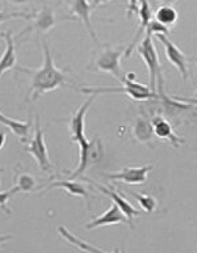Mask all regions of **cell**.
<instances>
[{"label":"cell","mask_w":197,"mask_h":253,"mask_svg":"<svg viewBox=\"0 0 197 253\" xmlns=\"http://www.w3.org/2000/svg\"><path fill=\"white\" fill-rule=\"evenodd\" d=\"M155 38L163 45L164 53H166L167 61L170 62L174 67L178 68L180 75L184 80L188 79V57L171 41L167 34H155Z\"/></svg>","instance_id":"obj_7"},{"label":"cell","mask_w":197,"mask_h":253,"mask_svg":"<svg viewBox=\"0 0 197 253\" xmlns=\"http://www.w3.org/2000/svg\"><path fill=\"white\" fill-rule=\"evenodd\" d=\"M122 87L113 88H80V92L84 95H108V93H122V95L129 96L130 98L136 101H148V100H159L160 96L156 92H152L148 85L138 83L136 80V74L134 72H128L125 74V79L122 80Z\"/></svg>","instance_id":"obj_3"},{"label":"cell","mask_w":197,"mask_h":253,"mask_svg":"<svg viewBox=\"0 0 197 253\" xmlns=\"http://www.w3.org/2000/svg\"><path fill=\"white\" fill-rule=\"evenodd\" d=\"M82 178H83V181L90 182L92 186H95L98 192H101L102 194H105L106 197H109L110 200L113 201L114 204L117 205L118 208L121 209V211L124 212L126 218H128V223H129V226L133 227V219H134L136 216H140V212L137 211V209L134 208L132 204H130L129 201L126 200L125 197H122L121 194L117 192V189H116L113 185H110V186L101 185V184H98V182L91 181L90 178L84 177V176Z\"/></svg>","instance_id":"obj_9"},{"label":"cell","mask_w":197,"mask_h":253,"mask_svg":"<svg viewBox=\"0 0 197 253\" xmlns=\"http://www.w3.org/2000/svg\"><path fill=\"white\" fill-rule=\"evenodd\" d=\"M110 0H92L91 3V8H92V11L94 9H96L98 7H100V5H104V4H108L109 3Z\"/></svg>","instance_id":"obj_27"},{"label":"cell","mask_w":197,"mask_h":253,"mask_svg":"<svg viewBox=\"0 0 197 253\" xmlns=\"http://www.w3.org/2000/svg\"><path fill=\"white\" fill-rule=\"evenodd\" d=\"M33 17V13H28V12H21V11H0V25L7 21H11V20H32Z\"/></svg>","instance_id":"obj_24"},{"label":"cell","mask_w":197,"mask_h":253,"mask_svg":"<svg viewBox=\"0 0 197 253\" xmlns=\"http://www.w3.org/2000/svg\"><path fill=\"white\" fill-rule=\"evenodd\" d=\"M58 234L61 235L62 238L65 239L66 242L70 243L71 246L76 247L79 251H83V252H106L104 248H100V247L92 246L91 243L86 242L83 239H80L79 236H76L71 232V231H68L65 226H59L58 227Z\"/></svg>","instance_id":"obj_20"},{"label":"cell","mask_w":197,"mask_h":253,"mask_svg":"<svg viewBox=\"0 0 197 253\" xmlns=\"http://www.w3.org/2000/svg\"><path fill=\"white\" fill-rule=\"evenodd\" d=\"M154 166L148 164V166H141V167H124L121 168L120 172L117 173H106L104 177L110 181H120L129 184V185H141L146 182V177L150 170H152Z\"/></svg>","instance_id":"obj_8"},{"label":"cell","mask_w":197,"mask_h":253,"mask_svg":"<svg viewBox=\"0 0 197 253\" xmlns=\"http://www.w3.org/2000/svg\"><path fill=\"white\" fill-rule=\"evenodd\" d=\"M53 189H62L63 192H66L70 196L75 197H82L87 202V209L90 210V200H91V194H90V189L87 186L84 185L83 182L78 181V180H57V181H51L49 185L46 186L45 192H49V190Z\"/></svg>","instance_id":"obj_15"},{"label":"cell","mask_w":197,"mask_h":253,"mask_svg":"<svg viewBox=\"0 0 197 253\" xmlns=\"http://www.w3.org/2000/svg\"><path fill=\"white\" fill-rule=\"evenodd\" d=\"M33 127V136L29 140V143L24 146V150L36 160L41 172L51 173L53 164L50 162L49 152H48V147H46L45 143V135H44V131H42L41 125H40V118L38 117H36V120H34Z\"/></svg>","instance_id":"obj_6"},{"label":"cell","mask_w":197,"mask_h":253,"mask_svg":"<svg viewBox=\"0 0 197 253\" xmlns=\"http://www.w3.org/2000/svg\"><path fill=\"white\" fill-rule=\"evenodd\" d=\"M125 45H98V49L94 53L91 62L88 63L87 68L90 71L108 72L113 75L120 82L125 79V72L121 67V58L125 54Z\"/></svg>","instance_id":"obj_2"},{"label":"cell","mask_w":197,"mask_h":253,"mask_svg":"<svg viewBox=\"0 0 197 253\" xmlns=\"http://www.w3.org/2000/svg\"><path fill=\"white\" fill-rule=\"evenodd\" d=\"M15 180L16 184L13 188H15L16 193H31L40 189L38 180L29 173H19L15 177Z\"/></svg>","instance_id":"obj_22"},{"label":"cell","mask_w":197,"mask_h":253,"mask_svg":"<svg viewBox=\"0 0 197 253\" xmlns=\"http://www.w3.org/2000/svg\"><path fill=\"white\" fill-rule=\"evenodd\" d=\"M0 124L3 126L11 130V132L13 135H16L19 138L23 143H25L29 136V132H31L32 127H33V120H32V116L28 118L27 121H17V120H13L11 117H7L5 114H3L0 112Z\"/></svg>","instance_id":"obj_18"},{"label":"cell","mask_w":197,"mask_h":253,"mask_svg":"<svg viewBox=\"0 0 197 253\" xmlns=\"http://www.w3.org/2000/svg\"><path fill=\"white\" fill-rule=\"evenodd\" d=\"M133 136L141 143L148 144L150 147H154L152 139H154V130L150 120H146L144 117H140L133 126Z\"/></svg>","instance_id":"obj_19"},{"label":"cell","mask_w":197,"mask_h":253,"mask_svg":"<svg viewBox=\"0 0 197 253\" xmlns=\"http://www.w3.org/2000/svg\"><path fill=\"white\" fill-rule=\"evenodd\" d=\"M178 11L172 5H168V4L160 5L155 12V21H158V23L162 24V25H164L167 28L174 27L176 21H178Z\"/></svg>","instance_id":"obj_21"},{"label":"cell","mask_w":197,"mask_h":253,"mask_svg":"<svg viewBox=\"0 0 197 253\" xmlns=\"http://www.w3.org/2000/svg\"><path fill=\"white\" fill-rule=\"evenodd\" d=\"M194 98H197V91L195 92V95H194Z\"/></svg>","instance_id":"obj_32"},{"label":"cell","mask_w":197,"mask_h":253,"mask_svg":"<svg viewBox=\"0 0 197 253\" xmlns=\"http://www.w3.org/2000/svg\"><path fill=\"white\" fill-rule=\"evenodd\" d=\"M138 17H140V27L137 28L136 34L133 37L132 42H130L129 46H126L125 50V58H129L132 55V53L136 50L137 45L140 43V41L144 38L145 33L148 31V27L150 21L152 20V11L150 4H148V0H140V5H138Z\"/></svg>","instance_id":"obj_13"},{"label":"cell","mask_w":197,"mask_h":253,"mask_svg":"<svg viewBox=\"0 0 197 253\" xmlns=\"http://www.w3.org/2000/svg\"><path fill=\"white\" fill-rule=\"evenodd\" d=\"M66 3H67L68 12L72 15V19L74 17L79 19L86 27V29H87L92 41L95 42L96 45H100L98 34H96V31L94 29V25L91 23L92 8L90 1L88 0H66Z\"/></svg>","instance_id":"obj_10"},{"label":"cell","mask_w":197,"mask_h":253,"mask_svg":"<svg viewBox=\"0 0 197 253\" xmlns=\"http://www.w3.org/2000/svg\"><path fill=\"white\" fill-rule=\"evenodd\" d=\"M160 1H162L163 4H168V5H171V4H174L176 0H160Z\"/></svg>","instance_id":"obj_31"},{"label":"cell","mask_w":197,"mask_h":253,"mask_svg":"<svg viewBox=\"0 0 197 253\" xmlns=\"http://www.w3.org/2000/svg\"><path fill=\"white\" fill-rule=\"evenodd\" d=\"M125 223H128V218L121 211V209L118 208L117 205L113 202L105 212H102L101 215L95 218V219H92L90 223H87L86 228L87 230H94V228H100V227L114 226V224H125Z\"/></svg>","instance_id":"obj_16"},{"label":"cell","mask_w":197,"mask_h":253,"mask_svg":"<svg viewBox=\"0 0 197 253\" xmlns=\"http://www.w3.org/2000/svg\"><path fill=\"white\" fill-rule=\"evenodd\" d=\"M15 194H17L15 190V188H11L9 190H5V192H0V209L3 210L7 215H11L12 210L9 209V201Z\"/></svg>","instance_id":"obj_25"},{"label":"cell","mask_w":197,"mask_h":253,"mask_svg":"<svg viewBox=\"0 0 197 253\" xmlns=\"http://www.w3.org/2000/svg\"><path fill=\"white\" fill-rule=\"evenodd\" d=\"M1 37L5 41V50L0 57V78L7 71L16 67L17 63V54H16L15 38H13V32L5 31L1 33Z\"/></svg>","instance_id":"obj_17"},{"label":"cell","mask_w":197,"mask_h":253,"mask_svg":"<svg viewBox=\"0 0 197 253\" xmlns=\"http://www.w3.org/2000/svg\"><path fill=\"white\" fill-rule=\"evenodd\" d=\"M150 121H151L152 130H154V135H155L158 139L170 143L174 148H179L184 142H186L183 138H179V136L175 134L172 125L167 121L166 118L162 117V116H155V117H152Z\"/></svg>","instance_id":"obj_14"},{"label":"cell","mask_w":197,"mask_h":253,"mask_svg":"<svg viewBox=\"0 0 197 253\" xmlns=\"http://www.w3.org/2000/svg\"><path fill=\"white\" fill-rule=\"evenodd\" d=\"M138 4H140V0H128V9H126V15H128V19L132 17V15H137L138 13Z\"/></svg>","instance_id":"obj_26"},{"label":"cell","mask_w":197,"mask_h":253,"mask_svg":"<svg viewBox=\"0 0 197 253\" xmlns=\"http://www.w3.org/2000/svg\"><path fill=\"white\" fill-rule=\"evenodd\" d=\"M1 172H3V169H0V173H1ZM0 185H1V182H0Z\"/></svg>","instance_id":"obj_33"},{"label":"cell","mask_w":197,"mask_h":253,"mask_svg":"<svg viewBox=\"0 0 197 253\" xmlns=\"http://www.w3.org/2000/svg\"><path fill=\"white\" fill-rule=\"evenodd\" d=\"M12 4H16V5H21V4H27L29 3L31 0H9Z\"/></svg>","instance_id":"obj_30"},{"label":"cell","mask_w":197,"mask_h":253,"mask_svg":"<svg viewBox=\"0 0 197 253\" xmlns=\"http://www.w3.org/2000/svg\"><path fill=\"white\" fill-rule=\"evenodd\" d=\"M79 146V163L74 170L66 172L68 173V180H78L84 176L90 168L98 164L104 156V147L100 139L87 140L86 138L78 142Z\"/></svg>","instance_id":"obj_5"},{"label":"cell","mask_w":197,"mask_h":253,"mask_svg":"<svg viewBox=\"0 0 197 253\" xmlns=\"http://www.w3.org/2000/svg\"><path fill=\"white\" fill-rule=\"evenodd\" d=\"M42 53H44V62L40 68H16L17 71L29 76V79H31L29 97L32 101H36L41 96L55 91L59 87H66L68 84V78L66 72L55 66L53 54L50 51L46 41L42 42Z\"/></svg>","instance_id":"obj_1"},{"label":"cell","mask_w":197,"mask_h":253,"mask_svg":"<svg viewBox=\"0 0 197 253\" xmlns=\"http://www.w3.org/2000/svg\"><path fill=\"white\" fill-rule=\"evenodd\" d=\"M95 95H90V97L80 105L79 109L72 114L71 118H70V121H68V130H70V135H71V140L74 143H78L79 140L86 138V134H84V127H86V114H87L90 106L92 105V102L95 101Z\"/></svg>","instance_id":"obj_11"},{"label":"cell","mask_w":197,"mask_h":253,"mask_svg":"<svg viewBox=\"0 0 197 253\" xmlns=\"http://www.w3.org/2000/svg\"><path fill=\"white\" fill-rule=\"evenodd\" d=\"M126 193L136 198L138 205H140L141 209L145 212H154L156 208H158V201H156L155 197L150 196V194H141V193L130 192V190H126Z\"/></svg>","instance_id":"obj_23"},{"label":"cell","mask_w":197,"mask_h":253,"mask_svg":"<svg viewBox=\"0 0 197 253\" xmlns=\"http://www.w3.org/2000/svg\"><path fill=\"white\" fill-rule=\"evenodd\" d=\"M136 51L138 53L150 74V89L152 92L160 93L163 92V76H162V67H160L159 55L156 53L155 46L152 42V34L146 31L144 38L137 45Z\"/></svg>","instance_id":"obj_4"},{"label":"cell","mask_w":197,"mask_h":253,"mask_svg":"<svg viewBox=\"0 0 197 253\" xmlns=\"http://www.w3.org/2000/svg\"><path fill=\"white\" fill-rule=\"evenodd\" d=\"M32 24L29 27H27L23 32H20V36L28 33V32H38V33H46L49 32L50 29H53L58 23H59V19L55 16V12L53 11V8L42 7L37 13H33V17H32ZM19 36V37H20Z\"/></svg>","instance_id":"obj_12"},{"label":"cell","mask_w":197,"mask_h":253,"mask_svg":"<svg viewBox=\"0 0 197 253\" xmlns=\"http://www.w3.org/2000/svg\"><path fill=\"white\" fill-rule=\"evenodd\" d=\"M5 143H7V134L0 130V151L3 150Z\"/></svg>","instance_id":"obj_28"},{"label":"cell","mask_w":197,"mask_h":253,"mask_svg":"<svg viewBox=\"0 0 197 253\" xmlns=\"http://www.w3.org/2000/svg\"><path fill=\"white\" fill-rule=\"evenodd\" d=\"M12 239H13V236H12V235L0 234V246H1V244H4V243L9 242V240H12Z\"/></svg>","instance_id":"obj_29"}]
</instances>
